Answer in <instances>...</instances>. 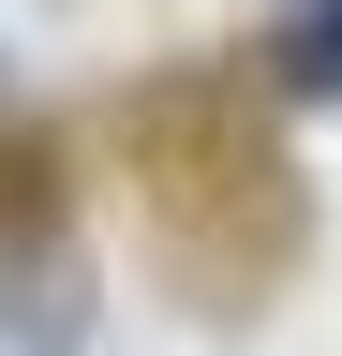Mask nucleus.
<instances>
[{
	"label": "nucleus",
	"instance_id": "f257e3e1",
	"mask_svg": "<svg viewBox=\"0 0 342 356\" xmlns=\"http://www.w3.org/2000/svg\"><path fill=\"white\" fill-rule=\"evenodd\" d=\"M268 89L283 104H342V0H283L268 15Z\"/></svg>",
	"mask_w": 342,
	"mask_h": 356
},
{
	"label": "nucleus",
	"instance_id": "f03ea898",
	"mask_svg": "<svg viewBox=\"0 0 342 356\" xmlns=\"http://www.w3.org/2000/svg\"><path fill=\"white\" fill-rule=\"evenodd\" d=\"M0 163H30V134H15V74H0Z\"/></svg>",
	"mask_w": 342,
	"mask_h": 356
}]
</instances>
